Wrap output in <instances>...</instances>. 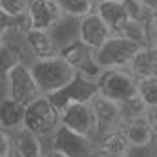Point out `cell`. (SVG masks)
<instances>
[{"label": "cell", "instance_id": "obj_1", "mask_svg": "<svg viewBox=\"0 0 157 157\" xmlns=\"http://www.w3.org/2000/svg\"><path fill=\"white\" fill-rule=\"evenodd\" d=\"M29 66H31V73L42 95H51L59 91L77 75V71L60 55L33 60Z\"/></svg>", "mask_w": 157, "mask_h": 157}, {"label": "cell", "instance_id": "obj_2", "mask_svg": "<svg viewBox=\"0 0 157 157\" xmlns=\"http://www.w3.org/2000/svg\"><path fill=\"white\" fill-rule=\"evenodd\" d=\"M60 110L46 97L42 95L26 106L24 126L35 132L39 137L48 141L59 128H60Z\"/></svg>", "mask_w": 157, "mask_h": 157}, {"label": "cell", "instance_id": "obj_3", "mask_svg": "<svg viewBox=\"0 0 157 157\" xmlns=\"http://www.w3.org/2000/svg\"><path fill=\"white\" fill-rule=\"evenodd\" d=\"M141 44L126 35H112L101 48L95 49V59L102 70L128 68Z\"/></svg>", "mask_w": 157, "mask_h": 157}, {"label": "cell", "instance_id": "obj_4", "mask_svg": "<svg viewBox=\"0 0 157 157\" xmlns=\"http://www.w3.org/2000/svg\"><path fill=\"white\" fill-rule=\"evenodd\" d=\"M97 88L101 95L119 104L137 97V78L130 73L128 68L104 70L97 78Z\"/></svg>", "mask_w": 157, "mask_h": 157}, {"label": "cell", "instance_id": "obj_5", "mask_svg": "<svg viewBox=\"0 0 157 157\" xmlns=\"http://www.w3.org/2000/svg\"><path fill=\"white\" fill-rule=\"evenodd\" d=\"M48 146L66 157H97L95 139L80 135L60 124V128L48 139Z\"/></svg>", "mask_w": 157, "mask_h": 157}, {"label": "cell", "instance_id": "obj_6", "mask_svg": "<svg viewBox=\"0 0 157 157\" xmlns=\"http://www.w3.org/2000/svg\"><path fill=\"white\" fill-rule=\"evenodd\" d=\"M6 93L11 99L22 102L24 106H28L35 99L42 97L39 86L35 82V77L31 73V66L29 64L20 62L9 71V75L6 77Z\"/></svg>", "mask_w": 157, "mask_h": 157}, {"label": "cell", "instance_id": "obj_7", "mask_svg": "<svg viewBox=\"0 0 157 157\" xmlns=\"http://www.w3.org/2000/svg\"><path fill=\"white\" fill-rule=\"evenodd\" d=\"M97 93H99L97 80L77 73L64 88H60L59 91H55V93H51V95H46V97H48L59 110H62V108L68 106V104L90 102Z\"/></svg>", "mask_w": 157, "mask_h": 157}, {"label": "cell", "instance_id": "obj_8", "mask_svg": "<svg viewBox=\"0 0 157 157\" xmlns=\"http://www.w3.org/2000/svg\"><path fill=\"white\" fill-rule=\"evenodd\" d=\"M60 122L62 126L77 132L80 135H86L91 139L99 135V126L90 102H75V104L64 106L60 110Z\"/></svg>", "mask_w": 157, "mask_h": 157}, {"label": "cell", "instance_id": "obj_9", "mask_svg": "<svg viewBox=\"0 0 157 157\" xmlns=\"http://www.w3.org/2000/svg\"><path fill=\"white\" fill-rule=\"evenodd\" d=\"M77 73L80 75H86V77L90 78H99V75L104 71L101 66H99V62H97V59H95V49H91L90 46H86L84 42H73V44H70L68 48H64L60 53H59Z\"/></svg>", "mask_w": 157, "mask_h": 157}, {"label": "cell", "instance_id": "obj_10", "mask_svg": "<svg viewBox=\"0 0 157 157\" xmlns=\"http://www.w3.org/2000/svg\"><path fill=\"white\" fill-rule=\"evenodd\" d=\"M124 135L128 137L133 150H146L157 143V130L152 124L148 115H137L132 119H124L121 124Z\"/></svg>", "mask_w": 157, "mask_h": 157}, {"label": "cell", "instance_id": "obj_11", "mask_svg": "<svg viewBox=\"0 0 157 157\" xmlns=\"http://www.w3.org/2000/svg\"><path fill=\"white\" fill-rule=\"evenodd\" d=\"M97 157H132V144L122 128H110L95 137Z\"/></svg>", "mask_w": 157, "mask_h": 157}, {"label": "cell", "instance_id": "obj_12", "mask_svg": "<svg viewBox=\"0 0 157 157\" xmlns=\"http://www.w3.org/2000/svg\"><path fill=\"white\" fill-rule=\"evenodd\" d=\"M90 106H91V110L95 113L99 133L104 132V130H110V128H119L122 124V110H121L119 102L97 93L90 101Z\"/></svg>", "mask_w": 157, "mask_h": 157}, {"label": "cell", "instance_id": "obj_13", "mask_svg": "<svg viewBox=\"0 0 157 157\" xmlns=\"http://www.w3.org/2000/svg\"><path fill=\"white\" fill-rule=\"evenodd\" d=\"M62 15L64 13L60 6L57 4V0H31L29 2L28 17H29V24L33 29L48 31Z\"/></svg>", "mask_w": 157, "mask_h": 157}, {"label": "cell", "instance_id": "obj_14", "mask_svg": "<svg viewBox=\"0 0 157 157\" xmlns=\"http://www.w3.org/2000/svg\"><path fill=\"white\" fill-rule=\"evenodd\" d=\"M78 33H80V42H84V44L90 46L91 49L101 48L106 40L112 37V31H110L108 24H106L95 11L80 18Z\"/></svg>", "mask_w": 157, "mask_h": 157}, {"label": "cell", "instance_id": "obj_15", "mask_svg": "<svg viewBox=\"0 0 157 157\" xmlns=\"http://www.w3.org/2000/svg\"><path fill=\"white\" fill-rule=\"evenodd\" d=\"M78 28H80V18H78V17L62 15V17L48 29V35H49V39H51L55 49H57L59 53H60L64 48H68L70 44L80 40Z\"/></svg>", "mask_w": 157, "mask_h": 157}, {"label": "cell", "instance_id": "obj_16", "mask_svg": "<svg viewBox=\"0 0 157 157\" xmlns=\"http://www.w3.org/2000/svg\"><path fill=\"white\" fill-rule=\"evenodd\" d=\"M95 13L108 24L112 35H121L130 22L128 11L124 7V2H115V0H99Z\"/></svg>", "mask_w": 157, "mask_h": 157}, {"label": "cell", "instance_id": "obj_17", "mask_svg": "<svg viewBox=\"0 0 157 157\" xmlns=\"http://www.w3.org/2000/svg\"><path fill=\"white\" fill-rule=\"evenodd\" d=\"M13 133V155L15 157H40L46 143L44 139L39 137L35 132H31L29 128L22 126Z\"/></svg>", "mask_w": 157, "mask_h": 157}, {"label": "cell", "instance_id": "obj_18", "mask_svg": "<svg viewBox=\"0 0 157 157\" xmlns=\"http://www.w3.org/2000/svg\"><path fill=\"white\" fill-rule=\"evenodd\" d=\"M130 73L135 78L157 77V49L154 44L141 46L128 66Z\"/></svg>", "mask_w": 157, "mask_h": 157}, {"label": "cell", "instance_id": "obj_19", "mask_svg": "<svg viewBox=\"0 0 157 157\" xmlns=\"http://www.w3.org/2000/svg\"><path fill=\"white\" fill-rule=\"evenodd\" d=\"M26 106L15 99H11L7 93L0 95V128L7 132H15L24 126Z\"/></svg>", "mask_w": 157, "mask_h": 157}, {"label": "cell", "instance_id": "obj_20", "mask_svg": "<svg viewBox=\"0 0 157 157\" xmlns=\"http://www.w3.org/2000/svg\"><path fill=\"white\" fill-rule=\"evenodd\" d=\"M26 42H28V49H29L33 60L59 55V51L55 49V46H53V42L49 39L48 31L33 29V28H31V29L26 31Z\"/></svg>", "mask_w": 157, "mask_h": 157}, {"label": "cell", "instance_id": "obj_21", "mask_svg": "<svg viewBox=\"0 0 157 157\" xmlns=\"http://www.w3.org/2000/svg\"><path fill=\"white\" fill-rule=\"evenodd\" d=\"M99 0H57V4L60 6L64 15H71V17H86L90 13L95 11Z\"/></svg>", "mask_w": 157, "mask_h": 157}, {"label": "cell", "instance_id": "obj_22", "mask_svg": "<svg viewBox=\"0 0 157 157\" xmlns=\"http://www.w3.org/2000/svg\"><path fill=\"white\" fill-rule=\"evenodd\" d=\"M137 95L146 108L157 106V77L137 78Z\"/></svg>", "mask_w": 157, "mask_h": 157}, {"label": "cell", "instance_id": "obj_23", "mask_svg": "<svg viewBox=\"0 0 157 157\" xmlns=\"http://www.w3.org/2000/svg\"><path fill=\"white\" fill-rule=\"evenodd\" d=\"M20 62L24 60L17 49H13L11 46H0V80H6L9 71Z\"/></svg>", "mask_w": 157, "mask_h": 157}, {"label": "cell", "instance_id": "obj_24", "mask_svg": "<svg viewBox=\"0 0 157 157\" xmlns=\"http://www.w3.org/2000/svg\"><path fill=\"white\" fill-rule=\"evenodd\" d=\"M31 0H0V9L11 17H24L28 15Z\"/></svg>", "mask_w": 157, "mask_h": 157}, {"label": "cell", "instance_id": "obj_25", "mask_svg": "<svg viewBox=\"0 0 157 157\" xmlns=\"http://www.w3.org/2000/svg\"><path fill=\"white\" fill-rule=\"evenodd\" d=\"M0 157H13V133L0 128Z\"/></svg>", "mask_w": 157, "mask_h": 157}, {"label": "cell", "instance_id": "obj_26", "mask_svg": "<svg viewBox=\"0 0 157 157\" xmlns=\"http://www.w3.org/2000/svg\"><path fill=\"white\" fill-rule=\"evenodd\" d=\"M150 28H152V33H154V39L157 37V7H154L150 11Z\"/></svg>", "mask_w": 157, "mask_h": 157}, {"label": "cell", "instance_id": "obj_27", "mask_svg": "<svg viewBox=\"0 0 157 157\" xmlns=\"http://www.w3.org/2000/svg\"><path fill=\"white\" fill-rule=\"evenodd\" d=\"M40 157H66V155H62L60 152H57V150H53L51 146L46 144V148H44V152H42V155Z\"/></svg>", "mask_w": 157, "mask_h": 157}, {"label": "cell", "instance_id": "obj_28", "mask_svg": "<svg viewBox=\"0 0 157 157\" xmlns=\"http://www.w3.org/2000/svg\"><path fill=\"white\" fill-rule=\"evenodd\" d=\"M146 115H148V119L152 121V124L155 126V130H157V106H152V108H148Z\"/></svg>", "mask_w": 157, "mask_h": 157}, {"label": "cell", "instance_id": "obj_29", "mask_svg": "<svg viewBox=\"0 0 157 157\" xmlns=\"http://www.w3.org/2000/svg\"><path fill=\"white\" fill-rule=\"evenodd\" d=\"M139 2H141L146 9H150V11H152L154 7H157V0H139Z\"/></svg>", "mask_w": 157, "mask_h": 157}, {"label": "cell", "instance_id": "obj_30", "mask_svg": "<svg viewBox=\"0 0 157 157\" xmlns=\"http://www.w3.org/2000/svg\"><path fill=\"white\" fill-rule=\"evenodd\" d=\"M148 157H157V143L150 148V154H148Z\"/></svg>", "mask_w": 157, "mask_h": 157}, {"label": "cell", "instance_id": "obj_31", "mask_svg": "<svg viewBox=\"0 0 157 157\" xmlns=\"http://www.w3.org/2000/svg\"><path fill=\"white\" fill-rule=\"evenodd\" d=\"M152 44L155 46V49H157V37H155V39H154V42H152Z\"/></svg>", "mask_w": 157, "mask_h": 157}, {"label": "cell", "instance_id": "obj_32", "mask_svg": "<svg viewBox=\"0 0 157 157\" xmlns=\"http://www.w3.org/2000/svg\"><path fill=\"white\" fill-rule=\"evenodd\" d=\"M115 2H124V0H115Z\"/></svg>", "mask_w": 157, "mask_h": 157}]
</instances>
